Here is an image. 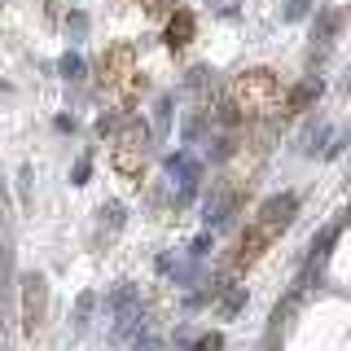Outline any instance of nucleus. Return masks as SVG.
I'll list each match as a JSON object with an SVG mask.
<instances>
[{
  "label": "nucleus",
  "instance_id": "nucleus-1",
  "mask_svg": "<svg viewBox=\"0 0 351 351\" xmlns=\"http://www.w3.org/2000/svg\"><path fill=\"white\" fill-rule=\"evenodd\" d=\"M197 351H219V338H215V334L202 338V343H197Z\"/></svg>",
  "mask_w": 351,
  "mask_h": 351
}]
</instances>
